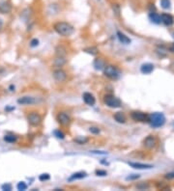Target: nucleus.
Returning a JSON list of instances; mask_svg holds the SVG:
<instances>
[{
	"mask_svg": "<svg viewBox=\"0 0 174 191\" xmlns=\"http://www.w3.org/2000/svg\"><path fill=\"white\" fill-rule=\"evenodd\" d=\"M54 30L61 36L64 37H68L71 36L72 33H74L75 29L70 23L68 22H64V21H61V22H57L54 24Z\"/></svg>",
	"mask_w": 174,
	"mask_h": 191,
	"instance_id": "1",
	"label": "nucleus"
},
{
	"mask_svg": "<svg viewBox=\"0 0 174 191\" xmlns=\"http://www.w3.org/2000/svg\"><path fill=\"white\" fill-rule=\"evenodd\" d=\"M148 121L150 122V124L153 128H161L165 123V116L163 113L156 112L149 116Z\"/></svg>",
	"mask_w": 174,
	"mask_h": 191,
	"instance_id": "2",
	"label": "nucleus"
},
{
	"mask_svg": "<svg viewBox=\"0 0 174 191\" xmlns=\"http://www.w3.org/2000/svg\"><path fill=\"white\" fill-rule=\"evenodd\" d=\"M104 102L105 104L110 108H119L121 106V100L116 98L113 95H106L104 97Z\"/></svg>",
	"mask_w": 174,
	"mask_h": 191,
	"instance_id": "3",
	"label": "nucleus"
},
{
	"mask_svg": "<svg viewBox=\"0 0 174 191\" xmlns=\"http://www.w3.org/2000/svg\"><path fill=\"white\" fill-rule=\"evenodd\" d=\"M104 75L108 78L116 80L120 77V71L116 67H114V66L108 65V66H106L104 69Z\"/></svg>",
	"mask_w": 174,
	"mask_h": 191,
	"instance_id": "4",
	"label": "nucleus"
},
{
	"mask_svg": "<svg viewBox=\"0 0 174 191\" xmlns=\"http://www.w3.org/2000/svg\"><path fill=\"white\" fill-rule=\"evenodd\" d=\"M27 121L32 127H38L42 123V117L37 112H31L27 116Z\"/></svg>",
	"mask_w": 174,
	"mask_h": 191,
	"instance_id": "5",
	"label": "nucleus"
},
{
	"mask_svg": "<svg viewBox=\"0 0 174 191\" xmlns=\"http://www.w3.org/2000/svg\"><path fill=\"white\" fill-rule=\"evenodd\" d=\"M37 99L31 97V96H24V97H20L18 99V104L21 105H31L37 104Z\"/></svg>",
	"mask_w": 174,
	"mask_h": 191,
	"instance_id": "6",
	"label": "nucleus"
},
{
	"mask_svg": "<svg viewBox=\"0 0 174 191\" xmlns=\"http://www.w3.org/2000/svg\"><path fill=\"white\" fill-rule=\"evenodd\" d=\"M130 117H132V119L134 121H136V122H145V121H148V119H149L147 114H145L144 112H141V111L132 112Z\"/></svg>",
	"mask_w": 174,
	"mask_h": 191,
	"instance_id": "7",
	"label": "nucleus"
},
{
	"mask_svg": "<svg viewBox=\"0 0 174 191\" xmlns=\"http://www.w3.org/2000/svg\"><path fill=\"white\" fill-rule=\"evenodd\" d=\"M57 121L60 124H62V126H68L71 123V118L67 113L60 112L57 115Z\"/></svg>",
	"mask_w": 174,
	"mask_h": 191,
	"instance_id": "8",
	"label": "nucleus"
},
{
	"mask_svg": "<svg viewBox=\"0 0 174 191\" xmlns=\"http://www.w3.org/2000/svg\"><path fill=\"white\" fill-rule=\"evenodd\" d=\"M53 77L57 82H63L67 78V73L65 72L63 70L58 69V70H55L53 71Z\"/></svg>",
	"mask_w": 174,
	"mask_h": 191,
	"instance_id": "9",
	"label": "nucleus"
},
{
	"mask_svg": "<svg viewBox=\"0 0 174 191\" xmlns=\"http://www.w3.org/2000/svg\"><path fill=\"white\" fill-rule=\"evenodd\" d=\"M82 99H83V101L85 102L87 105L93 106V105H95V104H96L95 97H94V96L92 94H90V93H87V92L84 93L82 95Z\"/></svg>",
	"mask_w": 174,
	"mask_h": 191,
	"instance_id": "10",
	"label": "nucleus"
},
{
	"mask_svg": "<svg viewBox=\"0 0 174 191\" xmlns=\"http://www.w3.org/2000/svg\"><path fill=\"white\" fill-rule=\"evenodd\" d=\"M156 144H157V139L153 135L147 136L144 140V146L146 147L147 149H153L156 146Z\"/></svg>",
	"mask_w": 174,
	"mask_h": 191,
	"instance_id": "11",
	"label": "nucleus"
},
{
	"mask_svg": "<svg viewBox=\"0 0 174 191\" xmlns=\"http://www.w3.org/2000/svg\"><path fill=\"white\" fill-rule=\"evenodd\" d=\"M12 11V5L8 1H0V13L1 14H9Z\"/></svg>",
	"mask_w": 174,
	"mask_h": 191,
	"instance_id": "12",
	"label": "nucleus"
},
{
	"mask_svg": "<svg viewBox=\"0 0 174 191\" xmlns=\"http://www.w3.org/2000/svg\"><path fill=\"white\" fill-rule=\"evenodd\" d=\"M161 18H162V22L166 26H171L174 23V18H173V17L171 16V14H163L161 16Z\"/></svg>",
	"mask_w": 174,
	"mask_h": 191,
	"instance_id": "13",
	"label": "nucleus"
},
{
	"mask_svg": "<svg viewBox=\"0 0 174 191\" xmlns=\"http://www.w3.org/2000/svg\"><path fill=\"white\" fill-rule=\"evenodd\" d=\"M128 164L133 167L135 169H140V170H145V169H151L153 168V165L150 164H143V163H139V162H128Z\"/></svg>",
	"mask_w": 174,
	"mask_h": 191,
	"instance_id": "14",
	"label": "nucleus"
},
{
	"mask_svg": "<svg viewBox=\"0 0 174 191\" xmlns=\"http://www.w3.org/2000/svg\"><path fill=\"white\" fill-rule=\"evenodd\" d=\"M154 71V65L150 63H145L140 67V71L144 75H149Z\"/></svg>",
	"mask_w": 174,
	"mask_h": 191,
	"instance_id": "15",
	"label": "nucleus"
},
{
	"mask_svg": "<svg viewBox=\"0 0 174 191\" xmlns=\"http://www.w3.org/2000/svg\"><path fill=\"white\" fill-rule=\"evenodd\" d=\"M116 35H117V38H118L119 42H120L121 43H123V45H130V42H132L128 36H126L124 33H122V32H120V31H117Z\"/></svg>",
	"mask_w": 174,
	"mask_h": 191,
	"instance_id": "16",
	"label": "nucleus"
},
{
	"mask_svg": "<svg viewBox=\"0 0 174 191\" xmlns=\"http://www.w3.org/2000/svg\"><path fill=\"white\" fill-rule=\"evenodd\" d=\"M93 66H94V68H95V70H97V71H102V70L105 69L106 63H105V61H104L103 59H102V58H96V59L94 60Z\"/></svg>",
	"mask_w": 174,
	"mask_h": 191,
	"instance_id": "17",
	"label": "nucleus"
},
{
	"mask_svg": "<svg viewBox=\"0 0 174 191\" xmlns=\"http://www.w3.org/2000/svg\"><path fill=\"white\" fill-rule=\"evenodd\" d=\"M149 18H150V20L152 21V22L155 23V24H160L162 22L161 16H160V14H157V13H154V12H151L149 14Z\"/></svg>",
	"mask_w": 174,
	"mask_h": 191,
	"instance_id": "18",
	"label": "nucleus"
},
{
	"mask_svg": "<svg viewBox=\"0 0 174 191\" xmlns=\"http://www.w3.org/2000/svg\"><path fill=\"white\" fill-rule=\"evenodd\" d=\"M113 118L114 120L117 122V123H120V124H124L126 122V116L123 112H116L114 115H113Z\"/></svg>",
	"mask_w": 174,
	"mask_h": 191,
	"instance_id": "19",
	"label": "nucleus"
},
{
	"mask_svg": "<svg viewBox=\"0 0 174 191\" xmlns=\"http://www.w3.org/2000/svg\"><path fill=\"white\" fill-rule=\"evenodd\" d=\"M85 177H87L86 172H77V173L72 174L71 176V178L69 179V181H75V180H81Z\"/></svg>",
	"mask_w": 174,
	"mask_h": 191,
	"instance_id": "20",
	"label": "nucleus"
},
{
	"mask_svg": "<svg viewBox=\"0 0 174 191\" xmlns=\"http://www.w3.org/2000/svg\"><path fill=\"white\" fill-rule=\"evenodd\" d=\"M66 59H65V57H60V56H57V58L54 60V66L55 67H62L63 65L66 64Z\"/></svg>",
	"mask_w": 174,
	"mask_h": 191,
	"instance_id": "21",
	"label": "nucleus"
},
{
	"mask_svg": "<svg viewBox=\"0 0 174 191\" xmlns=\"http://www.w3.org/2000/svg\"><path fill=\"white\" fill-rule=\"evenodd\" d=\"M4 140L6 142H8V143H16L17 140H18V138H17L16 135H14V134H8V135L4 136Z\"/></svg>",
	"mask_w": 174,
	"mask_h": 191,
	"instance_id": "22",
	"label": "nucleus"
},
{
	"mask_svg": "<svg viewBox=\"0 0 174 191\" xmlns=\"http://www.w3.org/2000/svg\"><path fill=\"white\" fill-rule=\"evenodd\" d=\"M161 6H162V8L164 9V10L170 9V7H171L170 0H161Z\"/></svg>",
	"mask_w": 174,
	"mask_h": 191,
	"instance_id": "23",
	"label": "nucleus"
},
{
	"mask_svg": "<svg viewBox=\"0 0 174 191\" xmlns=\"http://www.w3.org/2000/svg\"><path fill=\"white\" fill-rule=\"evenodd\" d=\"M75 142L79 144V145H83L85 143L88 142V138H86V137H83V136H78L75 139Z\"/></svg>",
	"mask_w": 174,
	"mask_h": 191,
	"instance_id": "24",
	"label": "nucleus"
},
{
	"mask_svg": "<svg viewBox=\"0 0 174 191\" xmlns=\"http://www.w3.org/2000/svg\"><path fill=\"white\" fill-rule=\"evenodd\" d=\"M66 54H67L66 49H65L64 47H58L56 48V55H57V56L64 57Z\"/></svg>",
	"mask_w": 174,
	"mask_h": 191,
	"instance_id": "25",
	"label": "nucleus"
},
{
	"mask_svg": "<svg viewBox=\"0 0 174 191\" xmlns=\"http://www.w3.org/2000/svg\"><path fill=\"white\" fill-rule=\"evenodd\" d=\"M84 51H85V52H87V53L91 54V55H96L98 53L97 47H88V48H85Z\"/></svg>",
	"mask_w": 174,
	"mask_h": 191,
	"instance_id": "26",
	"label": "nucleus"
},
{
	"mask_svg": "<svg viewBox=\"0 0 174 191\" xmlns=\"http://www.w3.org/2000/svg\"><path fill=\"white\" fill-rule=\"evenodd\" d=\"M17 188H18V190H19V191H24V190L27 189V185H26L24 181H19V182L18 183V185H17Z\"/></svg>",
	"mask_w": 174,
	"mask_h": 191,
	"instance_id": "27",
	"label": "nucleus"
},
{
	"mask_svg": "<svg viewBox=\"0 0 174 191\" xmlns=\"http://www.w3.org/2000/svg\"><path fill=\"white\" fill-rule=\"evenodd\" d=\"M49 179H50V176H49V174H48V173L42 174V175L39 176V180H40L41 181H48Z\"/></svg>",
	"mask_w": 174,
	"mask_h": 191,
	"instance_id": "28",
	"label": "nucleus"
},
{
	"mask_svg": "<svg viewBox=\"0 0 174 191\" xmlns=\"http://www.w3.org/2000/svg\"><path fill=\"white\" fill-rule=\"evenodd\" d=\"M53 134H54L57 138H59V139H64V138H65V134L63 133L62 131H60V130H54V131H53Z\"/></svg>",
	"mask_w": 174,
	"mask_h": 191,
	"instance_id": "29",
	"label": "nucleus"
},
{
	"mask_svg": "<svg viewBox=\"0 0 174 191\" xmlns=\"http://www.w3.org/2000/svg\"><path fill=\"white\" fill-rule=\"evenodd\" d=\"M89 131L91 132L92 134H99L100 132H101V129L97 127H91L89 128Z\"/></svg>",
	"mask_w": 174,
	"mask_h": 191,
	"instance_id": "30",
	"label": "nucleus"
},
{
	"mask_svg": "<svg viewBox=\"0 0 174 191\" xmlns=\"http://www.w3.org/2000/svg\"><path fill=\"white\" fill-rule=\"evenodd\" d=\"M1 189L4 191H11L12 190V185L10 183H4V185L1 186Z\"/></svg>",
	"mask_w": 174,
	"mask_h": 191,
	"instance_id": "31",
	"label": "nucleus"
},
{
	"mask_svg": "<svg viewBox=\"0 0 174 191\" xmlns=\"http://www.w3.org/2000/svg\"><path fill=\"white\" fill-rule=\"evenodd\" d=\"M139 178H140L139 175L134 174V175H130L129 177L126 178V180H127V181H133V180H136V179H139Z\"/></svg>",
	"mask_w": 174,
	"mask_h": 191,
	"instance_id": "32",
	"label": "nucleus"
},
{
	"mask_svg": "<svg viewBox=\"0 0 174 191\" xmlns=\"http://www.w3.org/2000/svg\"><path fill=\"white\" fill-rule=\"evenodd\" d=\"M112 9H113V12L118 16V14H119V12H120L119 5H118V4H113V5H112Z\"/></svg>",
	"mask_w": 174,
	"mask_h": 191,
	"instance_id": "33",
	"label": "nucleus"
},
{
	"mask_svg": "<svg viewBox=\"0 0 174 191\" xmlns=\"http://www.w3.org/2000/svg\"><path fill=\"white\" fill-rule=\"evenodd\" d=\"M96 175L100 176V177H105V176L107 175V172L105 171V170H97L96 171Z\"/></svg>",
	"mask_w": 174,
	"mask_h": 191,
	"instance_id": "34",
	"label": "nucleus"
},
{
	"mask_svg": "<svg viewBox=\"0 0 174 191\" xmlns=\"http://www.w3.org/2000/svg\"><path fill=\"white\" fill-rule=\"evenodd\" d=\"M38 45H39V40H37V39L31 40V42H30V47H38Z\"/></svg>",
	"mask_w": 174,
	"mask_h": 191,
	"instance_id": "35",
	"label": "nucleus"
},
{
	"mask_svg": "<svg viewBox=\"0 0 174 191\" xmlns=\"http://www.w3.org/2000/svg\"><path fill=\"white\" fill-rule=\"evenodd\" d=\"M165 178L168 179V180H171V179H174V172H171V173H168L165 175Z\"/></svg>",
	"mask_w": 174,
	"mask_h": 191,
	"instance_id": "36",
	"label": "nucleus"
},
{
	"mask_svg": "<svg viewBox=\"0 0 174 191\" xmlns=\"http://www.w3.org/2000/svg\"><path fill=\"white\" fill-rule=\"evenodd\" d=\"M93 153H97V155H106V152H99V151H92Z\"/></svg>",
	"mask_w": 174,
	"mask_h": 191,
	"instance_id": "37",
	"label": "nucleus"
},
{
	"mask_svg": "<svg viewBox=\"0 0 174 191\" xmlns=\"http://www.w3.org/2000/svg\"><path fill=\"white\" fill-rule=\"evenodd\" d=\"M2 27H3V19L0 18V30L2 29Z\"/></svg>",
	"mask_w": 174,
	"mask_h": 191,
	"instance_id": "38",
	"label": "nucleus"
},
{
	"mask_svg": "<svg viewBox=\"0 0 174 191\" xmlns=\"http://www.w3.org/2000/svg\"><path fill=\"white\" fill-rule=\"evenodd\" d=\"M10 91H12V92L14 91V85H11V86H10Z\"/></svg>",
	"mask_w": 174,
	"mask_h": 191,
	"instance_id": "39",
	"label": "nucleus"
},
{
	"mask_svg": "<svg viewBox=\"0 0 174 191\" xmlns=\"http://www.w3.org/2000/svg\"><path fill=\"white\" fill-rule=\"evenodd\" d=\"M170 50L172 51V52H174V43L171 46V47H170Z\"/></svg>",
	"mask_w": 174,
	"mask_h": 191,
	"instance_id": "40",
	"label": "nucleus"
},
{
	"mask_svg": "<svg viewBox=\"0 0 174 191\" xmlns=\"http://www.w3.org/2000/svg\"><path fill=\"white\" fill-rule=\"evenodd\" d=\"M101 163H103V164H106V165H108V162H106V161H101Z\"/></svg>",
	"mask_w": 174,
	"mask_h": 191,
	"instance_id": "41",
	"label": "nucleus"
}]
</instances>
